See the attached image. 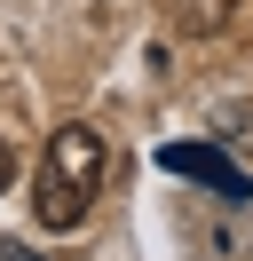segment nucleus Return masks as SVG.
Returning a JSON list of instances; mask_svg holds the SVG:
<instances>
[{"mask_svg": "<svg viewBox=\"0 0 253 261\" xmlns=\"http://www.w3.org/2000/svg\"><path fill=\"white\" fill-rule=\"evenodd\" d=\"M230 16H237V0H166V24L190 32V40H214Z\"/></svg>", "mask_w": 253, "mask_h": 261, "instance_id": "3", "label": "nucleus"}, {"mask_svg": "<svg viewBox=\"0 0 253 261\" xmlns=\"http://www.w3.org/2000/svg\"><path fill=\"white\" fill-rule=\"evenodd\" d=\"M158 166L182 174V182H198V190H214V198H245V190H253V182L237 174L214 143H166V150H158Z\"/></svg>", "mask_w": 253, "mask_h": 261, "instance_id": "2", "label": "nucleus"}, {"mask_svg": "<svg viewBox=\"0 0 253 261\" xmlns=\"http://www.w3.org/2000/svg\"><path fill=\"white\" fill-rule=\"evenodd\" d=\"M103 174H111L103 135L79 127V119L56 127L47 150H40V174H32V214H40V229H79L87 206H95V190H103Z\"/></svg>", "mask_w": 253, "mask_h": 261, "instance_id": "1", "label": "nucleus"}, {"mask_svg": "<svg viewBox=\"0 0 253 261\" xmlns=\"http://www.w3.org/2000/svg\"><path fill=\"white\" fill-rule=\"evenodd\" d=\"M0 261H40V253H32L24 238H0Z\"/></svg>", "mask_w": 253, "mask_h": 261, "instance_id": "4", "label": "nucleus"}, {"mask_svg": "<svg viewBox=\"0 0 253 261\" xmlns=\"http://www.w3.org/2000/svg\"><path fill=\"white\" fill-rule=\"evenodd\" d=\"M8 182H16V150L0 143V190H8Z\"/></svg>", "mask_w": 253, "mask_h": 261, "instance_id": "5", "label": "nucleus"}]
</instances>
